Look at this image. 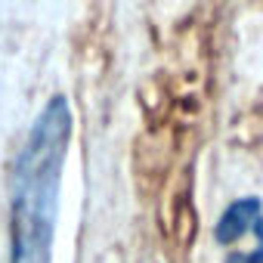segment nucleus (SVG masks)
Listing matches in <instances>:
<instances>
[{
    "label": "nucleus",
    "mask_w": 263,
    "mask_h": 263,
    "mask_svg": "<svg viewBox=\"0 0 263 263\" xmlns=\"http://www.w3.org/2000/svg\"><path fill=\"white\" fill-rule=\"evenodd\" d=\"M71 143V105L68 96H53L37 115L31 134L13 167L10 204V263H50L59 183Z\"/></svg>",
    "instance_id": "nucleus-1"
},
{
    "label": "nucleus",
    "mask_w": 263,
    "mask_h": 263,
    "mask_svg": "<svg viewBox=\"0 0 263 263\" xmlns=\"http://www.w3.org/2000/svg\"><path fill=\"white\" fill-rule=\"evenodd\" d=\"M260 217H263V204H260L257 198H238V201H232V204L220 214V220H217V226H214V238H217L220 245H232V241H238L241 235H248V232L257 226Z\"/></svg>",
    "instance_id": "nucleus-2"
},
{
    "label": "nucleus",
    "mask_w": 263,
    "mask_h": 263,
    "mask_svg": "<svg viewBox=\"0 0 263 263\" xmlns=\"http://www.w3.org/2000/svg\"><path fill=\"white\" fill-rule=\"evenodd\" d=\"M226 263H263V245L254 248V251H248V254H229Z\"/></svg>",
    "instance_id": "nucleus-3"
}]
</instances>
